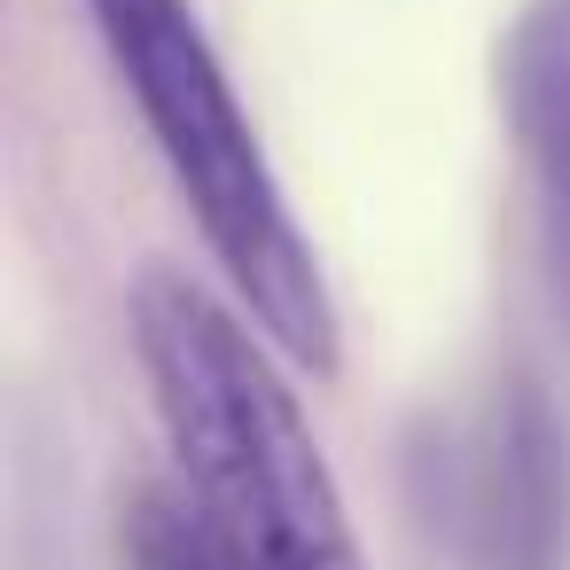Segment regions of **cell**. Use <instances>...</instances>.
Wrapping results in <instances>:
<instances>
[{
    "mask_svg": "<svg viewBox=\"0 0 570 570\" xmlns=\"http://www.w3.org/2000/svg\"><path fill=\"white\" fill-rule=\"evenodd\" d=\"M79 9L165 165L173 196L188 204L212 266L227 274V289L243 297L258 336L282 360L336 375L344 328L328 305V274L274 180V157L196 17V0H79Z\"/></svg>",
    "mask_w": 570,
    "mask_h": 570,
    "instance_id": "2",
    "label": "cell"
},
{
    "mask_svg": "<svg viewBox=\"0 0 570 570\" xmlns=\"http://www.w3.org/2000/svg\"><path fill=\"white\" fill-rule=\"evenodd\" d=\"M126 554L134 570H243L219 531L204 523V508L188 492H165V484H141L134 492V515H126Z\"/></svg>",
    "mask_w": 570,
    "mask_h": 570,
    "instance_id": "5",
    "label": "cell"
},
{
    "mask_svg": "<svg viewBox=\"0 0 570 570\" xmlns=\"http://www.w3.org/2000/svg\"><path fill=\"white\" fill-rule=\"evenodd\" d=\"M414 500L453 570H562L570 554V430L531 375L484 391V406L422 430Z\"/></svg>",
    "mask_w": 570,
    "mask_h": 570,
    "instance_id": "3",
    "label": "cell"
},
{
    "mask_svg": "<svg viewBox=\"0 0 570 570\" xmlns=\"http://www.w3.org/2000/svg\"><path fill=\"white\" fill-rule=\"evenodd\" d=\"M500 118L531 196L539 282L570 328V0H523L500 40Z\"/></svg>",
    "mask_w": 570,
    "mask_h": 570,
    "instance_id": "4",
    "label": "cell"
},
{
    "mask_svg": "<svg viewBox=\"0 0 570 570\" xmlns=\"http://www.w3.org/2000/svg\"><path fill=\"white\" fill-rule=\"evenodd\" d=\"M126 321L180 484L219 547L243 570H367L336 469L250 321L180 266H141Z\"/></svg>",
    "mask_w": 570,
    "mask_h": 570,
    "instance_id": "1",
    "label": "cell"
}]
</instances>
